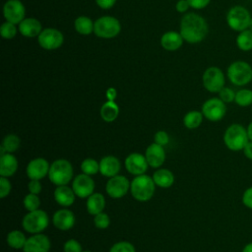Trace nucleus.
I'll use <instances>...</instances> for the list:
<instances>
[{
	"instance_id": "39",
	"label": "nucleus",
	"mask_w": 252,
	"mask_h": 252,
	"mask_svg": "<svg viewBox=\"0 0 252 252\" xmlns=\"http://www.w3.org/2000/svg\"><path fill=\"white\" fill-rule=\"evenodd\" d=\"M219 97L224 102V103H230L234 101L235 98V92L228 87H223L219 93Z\"/></svg>"
},
{
	"instance_id": "22",
	"label": "nucleus",
	"mask_w": 252,
	"mask_h": 252,
	"mask_svg": "<svg viewBox=\"0 0 252 252\" xmlns=\"http://www.w3.org/2000/svg\"><path fill=\"white\" fill-rule=\"evenodd\" d=\"M183 37L180 32H167L163 33L160 37V45L163 49L168 51H175L179 49L183 44Z\"/></svg>"
},
{
	"instance_id": "49",
	"label": "nucleus",
	"mask_w": 252,
	"mask_h": 252,
	"mask_svg": "<svg viewBox=\"0 0 252 252\" xmlns=\"http://www.w3.org/2000/svg\"><path fill=\"white\" fill-rule=\"evenodd\" d=\"M105 95H106V98L107 100H113L116 98L117 96V92L114 88H108L106 90V93H105Z\"/></svg>"
},
{
	"instance_id": "14",
	"label": "nucleus",
	"mask_w": 252,
	"mask_h": 252,
	"mask_svg": "<svg viewBox=\"0 0 252 252\" xmlns=\"http://www.w3.org/2000/svg\"><path fill=\"white\" fill-rule=\"evenodd\" d=\"M72 189L79 198H88L94 191V181L91 175L81 173L78 174L72 182Z\"/></svg>"
},
{
	"instance_id": "24",
	"label": "nucleus",
	"mask_w": 252,
	"mask_h": 252,
	"mask_svg": "<svg viewBox=\"0 0 252 252\" xmlns=\"http://www.w3.org/2000/svg\"><path fill=\"white\" fill-rule=\"evenodd\" d=\"M18 169V160L15 156L10 153L0 157V175L10 177L15 174Z\"/></svg>"
},
{
	"instance_id": "23",
	"label": "nucleus",
	"mask_w": 252,
	"mask_h": 252,
	"mask_svg": "<svg viewBox=\"0 0 252 252\" xmlns=\"http://www.w3.org/2000/svg\"><path fill=\"white\" fill-rule=\"evenodd\" d=\"M75 193L72 187L67 185L56 186L54 190V199L62 207H69L75 202Z\"/></svg>"
},
{
	"instance_id": "20",
	"label": "nucleus",
	"mask_w": 252,
	"mask_h": 252,
	"mask_svg": "<svg viewBox=\"0 0 252 252\" xmlns=\"http://www.w3.org/2000/svg\"><path fill=\"white\" fill-rule=\"evenodd\" d=\"M121 164L119 159L114 156L103 157L99 161V172L105 177H112L118 174Z\"/></svg>"
},
{
	"instance_id": "41",
	"label": "nucleus",
	"mask_w": 252,
	"mask_h": 252,
	"mask_svg": "<svg viewBox=\"0 0 252 252\" xmlns=\"http://www.w3.org/2000/svg\"><path fill=\"white\" fill-rule=\"evenodd\" d=\"M64 252H83L81 244L76 239H68L63 246Z\"/></svg>"
},
{
	"instance_id": "28",
	"label": "nucleus",
	"mask_w": 252,
	"mask_h": 252,
	"mask_svg": "<svg viewBox=\"0 0 252 252\" xmlns=\"http://www.w3.org/2000/svg\"><path fill=\"white\" fill-rule=\"evenodd\" d=\"M94 23L87 16H80L74 22L76 32L83 35H89L94 32Z\"/></svg>"
},
{
	"instance_id": "12",
	"label": "nucleus",
	"mask_w": 252,
	"mask_h": 252,
	"mask_svg": "<svg viewBox=\"0 0 252 252\" xmlns=\"http://www.w3.org/2000/svg\"><path fill=\"white\" fill-rule=\"evenodd\" d=\"M130 189L129 180L123 175H115L110 177L105 185L107 195L113 199H119L125 196Z\"/></svg>"
},
{
	"instance_id": "40",
	"label": "nucleus",
	"mask_w": 252,
	"mask_h": 252,
	"mask_svg": "<svg viewBox=\"0 0 252 252\" xmlns=\"http://www.w3.org/2000/svg\"><path fill=\"white\" fill-rule=\"evenodd\" d=\"M11 189H12V185L9 179L5 176H1L0 177V198L3 199L6 196H8L11 192Z\"/></svg>"
},
{
	"instance_id": "16",
	"label": "nucleus",
	"mask_w": 252,
	"mask_h": 252,
	"mask_svg": "<svg viewBox=\"0 0 252 252\" xmlns=\"http://www.w3.org/2000/svg\"><path fill=\"white\" fill-rule=\"evenodd\" d=\"M149 166L146 157L140 153H132L125 158V167L127 171L135 176L145 174Z\"/></svg>"
},
{
	"instance_id": "3",
	"label": "nucleus",
	"mask_w": 252,
	"mask_h": 252,
	"mask_svg": "<svg viewBox=\"0 0 252 252\" xmlns=\"http://www.w3.org/2000/svg\"><path fill=\"white\" fill-rule=\"evenodd\" d=\"M226 76L232 85L246 86L252 81V66L244 60L233 61L227 67Z\"/></svg>"
},
{
	"instance_id": "4",
	"label": "nucleus",
	"mask_w": 252,
	"mask_h": 252,
	"mask_svg": "<svg viewBox=\"0 0 252 252\" xmlns=\"http://www.w3.org/2000/svg\"><path fill=\"white\" fill-rule=\"evenodd\" d=\"M48 178L56 186L67 185L73 178V166L65 158H58L50 164Z\"/></svg>"
},
{
	"instance_id": "32",
	"label": "nucleus",
	"mask_w": 252,
	"mask_h": 252,
	"mask_svg": "<svg viewBox=\"0 0 252 252\" xmlns=\"http://www.w3.org/2000/svg\"><path fill=\"white\" fill-rule=\"evenodd\" d=\"M234 102L241 107L252 105V90L246 88L238 90L235 94Z\"/></svg>"
},
{
	"instance_id": "2",
	"label": "nucleus",
	"mask_w": 252,
	"mask_h": 252,
	"mask_svg": "<svg viewBox=\"0 0 252 252\" xmlns=\"http://www.w3.org/2000/svg\"><path fill=\"white\" fill-rule=\"evenodd\" d=\"M156 186L153 177L146 174L137 175L130 183V192L137 201L147 202L154 196Z\"/></svg>"
},
{
	"instance_id": "1",
	"label": "nucleus",
	"mask_w": 252,
	"mask_h": 252,
	"mask_svg": "<svg viewBox=\"0 0 252 252\" xmlns=\"http://www.w3.org/2000/svg\"><path fill=\"white\" fill-rule=\"evenodd\" d=\"M180 34L188 43H199L203 41L209 32L207 21L199 14L188 13L180 21Z\"/></svg>"
},
{
	"instance_id": "10",
	"label": "nucleus",
	"mask_w": 252,
	"mask_h": 252,
	"mask_svg": "<svg viewBox=\"0 0 252 252\" xmlns=\"http://www.w3.org/2000/svg\"><path fill=\"white\" fill-rule=\"evenodd\" d=\"M202 113L206 119L212 122L220 121L226 113L225 103L220 97L209 98L202 105Z\"/></svg>"
},
{
	"instance_id": "5",
	"label": "nucleus",
	"mask_w": 252,
	"mask_h": 252,
	"mask_svg": "<svg viewBox=\"0 0 252 252\" xmlns=\"http://www.w3.org/2000/svg\"><path fill=\"white\" fill-rule=\"evenodd\" d=\"M248 141L247 130L240 124H231L223 134L224 145L230 151L237 152L243 150Z\"/></svg>"
},
{
	"instance_id": "8",
	"label": "nucleus",
	"mask_w": 252,
	"mask_h": 252,
	"mask_svg": "<svg viewBox=\"0 0 252 252\" xmlns=\"http://www.w3.org/2000/svg\"><path fill=\"white\" fill-rule=\"evenodd\" d=\"M120 31V22L115 17L102 16L94 22V32L100 38H113L119 34Z\"/></svg>"
},
{
	"instance_id": "19",
	"label": "nucleus",
	"mask_w": 252,
	"mask_h": 252,
	"mask_svg": "<svg viewBox=\"0 0 252 252\" xmlns=\"http://www.w3.org/2000/svg\"><path fill=\"white\" fill-rule=\"evenodd\" d=\"M76 219L72 211L68 209H60L53 214L52 222L54 226L60 230H68L75 224Z\"/></svg>"
},
{
	"instance_id": "38",
	"label": "nucleus",
	"mask_w": 252,
	"mask_h": 252,
	"mask_svg": "<svg viewBox=\"0 0 252 252\" xmlns=\"http://www.w3.org/2000/svg\"><path fill=\"white\" fill-rule=\"evenodd\" d=\"M109 252H136V250L132 243L128 241H119L111 246Z\"/></svg>"
},
{
	"instance_id": "21",
	"label": "nucleus",
	"mask_w": 252,
	"mask_h": 252,
	"mask_svg": "<svg viewBox=\"0 0 252 252\" xmlns=\"http://www.w3.org/2000/svg\"><path fill=\"white\" fill-rule=\"evenodd\" d=\"M41 31L42 28L40 22L34 18H25L19 24V32L26 37L38 36Z\"/></svg>"
},
{
	"instance_id": "48",
	"label": "nucleus",
	"mask_w": 252,
	"mask_h": 252,
	"mask_svg": "<svg viewBox=\"0 0 252 252\" xmlns=\"http://www.w3.org/2000/svg\"><path fill=\"white\" fill-rule=\"evenodd\" d=\"M243 153H244V156L251 159L252 160V141H248V143L245 145L244 149H243Z\"/></svg>"
},
{
	"instance_id": "53",
	"label": "nucleus",
	"mask_w": 252,
	"mask_h": 252,
	"mask_svg": "<svg viewBox=\"0 0 252 252\" xmlns=\"http://www.w3.org/2000/svg\"><path fill=\"white\" fill-rule=\"evenodd\" d=\"M83 252H92V251H83Z\"/></svg>"
},
{
	"instance_id": "46",
	"label": "nucleus",
	"mask_w": 252,
	"mask_h": 252,
	"mask_svg": "<svg viewBox=\"0 0 252 252\" xmlns=\"http://www.w3.org/2000/svg\"><path fill=\"white\" fill-rule=\"evenodd\" d=\"M117 0H95L96 2V5L101 8V9H104V10H107V9H110L112 8L115 3H116Z\"/></svg>"
},
{
	"instance_id": "52",
	"label": "nucleus",
	"mask_w": 252,
	"mask_h": 252,
	"mask_svg": "<svg viewBox=\"0 0 252 252\" xmlns=\"http://www.w3.org/2000/svg\"><path fill=\"white\" fill-rule=\"evenodd\" d=\"M250 31H252V18H251V21H250V24H249V28H248Z\"/></svg>"
},
{
	"instance_id": "18",
	"label": "nucleus",
	"mask_w": 252,
	"mask_h": 252,
	"mask_svg": "<svg viewBox=\"0 0 252 252\" xmlns=\"http://www.w3.org/2000/svg\"><path fill=\"white\" fill-rule=\"evenodd\" d=\"M145 157L151 167L158 168L161 166L165 160V151L163 146L154 142L146 149Z\"/></svg>"
},
{
	"instance_id": "44",
	"label": "nucleus",
	"mask_w": 252,
	"mask_h": 252,
	"mask_svg": "<svg viewBox=\"0 0 252 252\" xmlns=\"http://www.w3.org/2000/svg\"><path fill=\"white\" fill-rule=\"evenodd\" d=\"M242 202L245 207L252 210V187L247 188L242 195Z\"/></svg>"
},
{
	"instance_id": "36",
	"label": "nucleus",
	"mask_w": 252,
	"mask_h": 252,
	"mask_svg": "<svg viewBox=\"0 0 252 252\" xmlns=\"http://www.w3.org/2000/svg\"><path fill=\"white\" fill-rule=\"evenodd\" d=\"M23 204L29 212H32V211H35L39 208L40 200L36 194L29 193L28 195L25 196V198L23 200Z\"/></svg>"
},
{
	"instance_id": "11",
	"label": "nucleus",
	"mask_w": 252,
	"mask_h": 252,
	"mask_svg": "<svg viewBox=\"0 0 252 252\" xmlns=\"http://www.w3.org/2000/svg\"><path fill=\"white\" fill-rule=\"evenodd\" d=\"M37 42L45 50H55L63 44L64 36L59 30L47 28L41 31L37 36Z\"/></svg>"
},
{
	"instance_id": "7",
	"label": "nucleus",
	"mask_w": 252,
	"mask_h": 252,
	"mask_svg": "<svg viewBox=\"0 0 252 252\" xmlns=\"http://www.w3.org/2000/svg\"><path fill=\"white\" fill-rule=\"evenodd\" d=\"M49 222L48 215L43 210H35L29 212L22 220V226L23 228L32 234L40 233L43 231Z\"/></svg>"
},
{
	"instance_id": "30",
	"label": "nucleus",
	"mask_w": 252,
	"mask_h": 252,
	"mask_svg": "<svg viewBox=\"0 0 252 252\" xmlns=\"http://www.w3.org/2000/svg\"><path fill=\"white\" fill-rule=\"evenodd\" d=\"M203 113L202 111L192 110L187 112L183 117V124L188 129H196L198 128L203 121Z\"/></svg>"
},
{
	"instance_id": "33",
	"label": "nucleus",
	"mask_w": 252,
	"mask_h": 252,
	"mask_svg": "<svg viewBox=\"0 0 252 252\" xmlns=\"http://www.w3.org/2000/svg\"><path fill=\"white\" fill-rule=\"evenodd\" d=\"M20 144H21V141L17 135L8 134L4 137L1 145L4 147V149L6 150L7 153L11 154V153L16 152L19 149Z\"/></svg>"
},
{
	"instance_id": "47",
	"label": "nucleus",
	"mask_w": 252,
	"mask_h": 252,
	"mask_svg": "<svg viewBox=\"0 0 252 252\" xmlns=\"http://www.w3.org/2000/svg\"><path fill=\"white\" fill-rule=\"evenodd\" d=\"M189 7H190V5L187 0H178L175 5V8H176L177 12H179V13L186 12L189 9Z\"/></svg>"
},
{
	"instance_id": "42",
	"label": "nucleus",
	"mask_w": 252,
	"mask_h": 252,
	"mask_svg": "<svg viewBox=\"0 0 252 252\" xmlns=\"http://www.w3.org/2000/svg\"><path fill=\"white\" fill-rule=\"evenodd\" d=\"M154 141H155V143H157V144H158L160 146H165L169 142V136H168V134L165 131L160 130V131H158L155 134Z\"/></svg>"
},
{
	"instance_id": "15",
	"label": "nucleus",
	"mask_w": 252,
	"mask_h": 252,
	"mask_svg": "<svg viewBox=\"0 0 252 252\" xmlns=\"http://www.w3.org/2000/svg\"><path fill=\"white\" fill-rule=\"evenodd\" d=\"M50 165L48 161L43 158H36L32 159L26 168L27 176L30 178V180H40L44 178L46 175H48Z\"/></svg>"
},
{
	"instance_id": "51",
	"label": "nucleus",
	"mask_w": 252,
	"mask_h": 252,
	"mask_svg": "<svg viewBox=\"0 0 252 252\" xmlns=\"http://www.w3.org/2000/svg\"><path fill=\"white\" fill-rule=\"evenodd\" d=\"M242 252H252V242L246 244V245L244 246Z\"/></svg>"
},
{
	"instance_id": "31",
	"label": "nucleus",
	"mask_w": 252,
	"mask_h": 252,
	"mask_svg": "<svg viewBox=\"0 0 252 252\" xmlns=\"http://www.w3.org/2000/svg\"><path fill=\"white\" fill-rule=\"evenodd\" d=\"M27 238L21 230H12L7 235V243L13 249H23Z\"/></svg>"
},
{
	"instance_id": "34",
	"label": "nucleus",
	"mask_w": 252,
	"mask_h": 252,
	"mask_svg": "<svg viewBox=\"0 0 252 252\" xmlns=\"http://www.w3.org/2000/svg\"><path fill=\"white\" fill-rule=\"evenodd\" d=\"M81 170L85 174L94 175L99 171V162L91 158H85L81 163Z\"/></svg>"
},
{
	"instance_id": "13",
	"label": "nucleus",
	"mask_w": 252,
	"mask_h": 252,
	"mask_svg": "<svg viewBox=\"0 0 252 252\" xmlns=\"http://www.w3.org/2000/svg\"><path fill=\"white\" fill-rule=\"evenodd\" d=\"M3 15L6 21L17 25L25 19L26 8L21 0H8L3 6Z\"/></svg>"
},
{
	"instance_id": "35",
	"label": "nucleus",
	"mask_w": 252,
	"mask_h": 252,
	"mask_svg": "<svg viewBox=\"0 0 252 252\" xmlns=\"http://www.w3.org/2000/svg\"><path fill=\"white\" fill-rule=\"evenodd\" d=\"M17 28L16 25L13 23H10L8 21L4 22L0 27V34L3 38L6 39H12L17 34Z\"/></svg>"
},
{
	"instance_id": "25",
	"label": "nucleus",
	"mask_w": 252,
	"mask_h": 252,
	"mask_svg": "<svg viewBox=\"0 0 252 252\" xmlns=\"http://www.w3.org/2000/svg\"><path fill=\"white\" fill-rule=\"evenodd\" d=\"M105 207L104 196L100 193H93L87 200V211L90 215L95 216L101 212Z\"/></svg>"
},
{
	"instance_id": "17",
	"label": "nucleus",
	"mask_w": 252,
	"mask_h": 252,
	"mask_svg": "<svg viewBox=\"0 0 252 252\" xmlns=\"http://www.w3.org/2000/svg\"><path fill=\"white\" fill-rule=\"evenodd\" d=\"M50 247V240L45 234L35 233L27 238L23 250L24 252H49Z\"/></svg>"
},
{
	"instance_id": "45",
	"label": "nucleus",
	"mask_w": 252,
	"mask_h": 252,
	"mask_svg": "<svg viewBox=\"0 0 252 252\" xmlns=\"http://www.w3.org/2000/svg\"><path fill=\"white\" fill-rule=\"evenodd\" d=\"M28 189H29L30 193L38 195L41 191V184H40L39 180H34V179L30 180V182L28 184Z\"/></svg>"
},
{
	"instance_id": "9",
	"label": "nucleus",
	"mask_w": 252,
	"mask_h": 252,
	"mask_svg": "<svg viewBox=\"0 0 252 252\" xmlns=\"http://www.w3.org/2000/svg\"><path fill=\"white\" fill-rule=\"evenodd\" d=\"M204 88L210 93H219L225 84V77L222 70L216 66L207 68L202 76Z\"/></svg>"
},
{
	"instance_id": "6",
	"label": "nucleus",
	"mask_w": 252,
	"mask_h": 252,
	"mask_svg": "<svg viewBox=\"0 0 252 252\" xmlns=\"http://www.w3.org/2000/svg\"><path fill=\"white\" fill-rule=\"evenodd\" d=\"M251 14L247 8L241 5L232 6L226 13V24L234 32H242L249 28Z\"/></svg>"
},
{
	"instance_id": "37",
	"label": "nucleus",
	"mask_w": 252,
	"mask_h": 252,
	"mask_svg": "<svg viewBox=\"0 0 252 252\" xmlns=\"http://www.w3.org/2000/svg\"><path fill=\"white\" fill-rule=\"evenodd\" d=\"M94 223L95 227H97L99 229H104V228H107L109 226L110 219H109V217L106 213L101 212V213L94 216Z\"/></svg>"
},
{
	"instance_id": "27",
	"label": "nucleus",
	"mask_w": 252,
	"mask_h": 252,
	"mask_svg": "<svg viewBox=\"0 0 252 252\" xmlns=\"http://www.w3.org/2000/svg\"><path fill=\"white\" fill-rule=\"evenodd\" d=\"M99 114L103 121H105L107 123L113 122L118 117L119 106L117 105V103L115 101L107 100L100 107Z\"/></svg>"
},
{
	"instance_id": "50",
	"label": "nucleus",
	"mask_w": 252,
	"mask_h": 252,
	"mask_svg": "<svg viewBox=\"0 0 252 252\" xmlns=\"http://www.w3.org/2000/svg\"><path fill=\"white\" fill-rule=\"evenodd\" d=\"M246 130H247V134H248V138H249V140H250V141H252V122H250V123H249L248 127L246 128Z\"/></svg>"
},
{
	"instance_id": "43",
	"label": "nucleus",
	"mask_w": 252,
	"mask_h": 252,
	"mask_svg": "<svg viewBox=\"0 0 252 252\" xmlns=\"http://www.w3.org/2000/svg\"><path fill=\"white\" fill-rule=\"evenodd\" d=\"M187 1L190 7L196 10H201L206 8L211 2V0H187Z\"/></svg>"
},
{
	"instance_id": "29",
	"label": "nucleus",
	"mask_w": 252,
	"mask_h": 252,
	"mask_svg": "<svg viewBox=\"0 0 252 252\" xmlns=\"http://www.w3.org/2000/svg\"><path fill=\"white\" fill-rule=\"evenodd\" d=\"M236 46L239 50L248 52L252 50V31L249 29L238 32L235 39Z\"/></svg>"
},
{
	"instance_id": "26",
	"label": "nucleus",
	"mask_w": 252,
	"mask_h": 252,
	"mask_svg": "<svg viewBox=\"0 0 252 252\" xmlns=\"http://www.w3.org/2000/svg\"><path fill=\"white\" fill-rule=\"evenodd\" d=\"M152 177L156 185L160 188H169L174 182L173 173L166 168H159L156 170Z\"/></svg>"
}]
</instances>
